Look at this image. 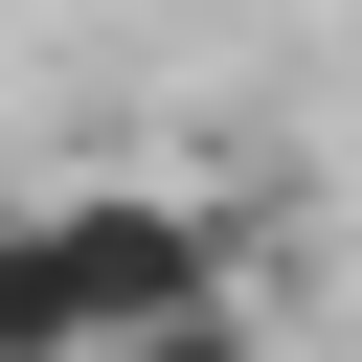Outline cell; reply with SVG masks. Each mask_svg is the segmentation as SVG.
<instances>
[{
  "label": "cell",
  "instance_id": "obj_1",
  "mask_svg": "<svg viewBox=\"0 0 362 362\" xmlns=\"http://www.w3.org/2000/svg\"><path fill=\"white\" fill-rule=\"evenodd\" d=\"M45 249H68V317H90V362H113V339H158L181 294H226L249 204H226V181H45Z\"/></svg>",
  "mask_w": 362,
  "mask_h": 362
},
{
  "label": "cell",
  "instance_id": "obj_2",
  "mask_svg": "<svg viewBox=\"0 0 362 362\" xmlns=\"http://www.w3.org/2000/svg\"><path fill=\"white\" fill-rule=\"evenodd\" d=\"M113 362H294V339H272L249 294H181V317H158V339H113Z\"/></svg>",
  "mask_w": 362,
  "mask_h": 362
}]
</instances>
